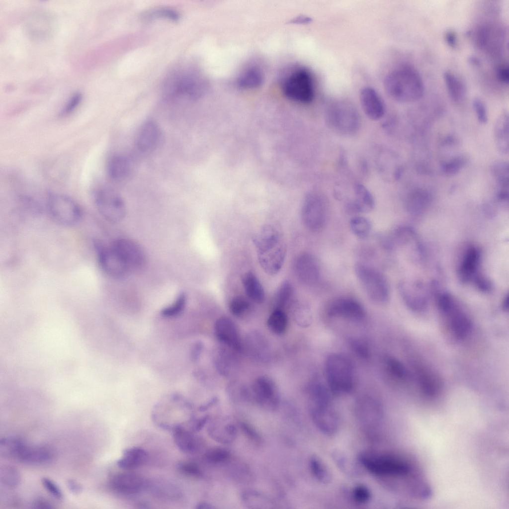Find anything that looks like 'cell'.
I'll use <instances>...</instances> for the list:
<instances>
[{
  "mask_svg": "<svg viewBox=\"0 0 509 509\" xmlns=\"http://www.w3.org/2000/svg\"><path fill=\"white\" fill-rule=\"evenodd\" d=\"M384 86L393 99L403 103L411 102L423 95L424 86L417 71L408 66L398 67L385 77Z\"/></svg>",
  "mask_w": 509,
  "mask_h": 509,
  "instance_id": "cell-1",
  "label": "cell"
},
{
  "mask_svg": "<svg viewBox=\"0 0 509 509\" xmlns=\"http://www.w3.org/2000/svg\"><path fill=\"white\" fill-rule=\"evenodd\" d=\"M325 119L330 129L344 136L355 134L361 125L357 109L352 102L345 99L330 102L325 110Z\"/></svg>",
  "mask_w": 509,
  "mask_h": 509,
  "instance_id": "cell-2",
  "label": "cell"
},
{
  "mask_svg": "<svg viewBox=\"0 0 509 509\" xmlns=\"http://www.w3.org/2000/svg\"><path fill=\"white\" fill-rule=\"evenodd\" d=\"M325 373L330 392L335 395L347 394L354 385L353 367L351 360L340 353H332L325 362Z\"/></svg>",
  "mask_w": 509,
  "mask_h": 509,
  "instance_id": "cell-3",
  "label": "cell"
},
{
  "mask_svg": "<svg viewBox=\"0 0 509 509\" xmlns=\"http://www.w3.org/2000/svg\"><path fill=\"white\" fill-rule=\"evenodd\" d=\"M281 88L288 99L299 103H310L315 97L313 78L305 68L299 67L288 73L282 81Z\"/></svg>",
  "mask_w": 509,
  "mask_h": 509,
  "instance_id": "cell-4",
  "label": "cell"
},
{
  "mask_svg": "<svg viewBox=\"0 0 509 509\" xmlns=\"http://www.w3.org/2000/svg\"><path fill=\"white\" fill-rule=\"evenodd\" d=\"M357 279L368 298L378 304H384L389 300L390 290L384 275L378 270L362 263L354 266Z\"/></svg>",
  "mask_w": 509,
  "mask_h": 509,
  "instance_id": "cell-5",
  "label": "cell"
},
{
  "mask_svg": "<svg viewBox=\"0 0 509 509\" xmlns=\"http://www.w3.org/2000/svg\"><path fill=\"white\" fill-rule=\"evenodd\" d=\"M46 205L51 218L62 226H74L82 219L81 207L75 200L66 195L50 194L47 197Z\"/></svg>",
  "mask_w": 509,
  "mask_h": 509,
  "instance_id": "cell-6",
  "label": "cell"
},
{
  "mask_svg": "<svg viewBox=\"0 0 509 509\" xmlns=\"http://www.w3.org/2000/svg\"><path fill=\"white\" fill-rule=\"evenodd\" d=\"M360 461L370 472L379 476H405L411 471L406 461L393 456L366 453L360 456Z\"/></svg>",
  "mask_w": 509,
  "mask_h": 509,
  "instance_id": "cell-7",
  "label": "cell"
},
{
  "mask_svg": "<svg viewBox=\"0 0 509 509\" xmlns=\"http://www.w3.org/2000/svg\"><path fill=\"white\" fill-rule=\"evenodd\" d=\"M328 214V205L324 196L319 192L311 191L303 201L301 216L305 227L310 231L317 232L324 227Z\"/></svg>",
  "mask_w": 509,
  "mask_h": 509,
  "instance_id": "cell-8",
  "label": "cell"
},
{
  "mask_svg": "<svg viewBox=\"0 0 509 509\" xmlns=\"http://www.w3.org/2000/svg\"><path fill=\"white\" fill-rule=\"evenodd\" d=\"M93 199L99 213L107 221L117 223L124 218L126 214L125 202L113 189L106 187L98 188L93 193Z\"/></svg>",
  "mask_w": 509,
  "mask_h": 509,
  "instance_id": "cell-9",
  "label": "cell"
},
{
  "mask_svg": "<svg viewBox=\"0 0 509 509\" xmlns=\"http://www.w3.org/2000/svg\"><path fill=\"white\" fill-rule=\"evenodd\" d=\"M129 273L140 270L145 263L144 251L136 242L127 239L114 241L110 245Z\"/></svg>",
  "mask_w": 509,
  "mask_h": 509,
  "instance_id": "cell-10",
  "label": "cell"
},
{
  "mask_svg": "<svg viewBox=\"0 0 509 509\" xmlns=\"http://www.w3.org/2000/svg\"><path fill=\"white\" fill-rule=\"evenodd\" d=\"M262 269L267 274L277 273L282 267L286 256V247L281 240L256 250Z\"/></svg>",
  "mask_w": 509,
  "mask_h": 509,
  "instance_id": "cell-11",
  "label": "cell"
},
{
  "mask_svg": "<svg viewBox=\"0 0 509 509\" xmlns=\"http://www.w3.org/2000/svg\"><path fill=\"white\" fill-rule=\"evenodd\" d=\"M94 246L99 265L107 275L119 279L124 278L130 273L110 246L107 247L99 243H94Z\"/></svg>",
  "mask_w": 509,
  "mask_h": 509,
  "instance_id": "cell-12",
  "label": "cell"
},
{
  "mask_svg": "<svg viewBox=\"0 0 509 509\" xmlns=\"http://www.w3.org/2000/svg\"><path fill=\"white\" fill-rule=\"evenodd\" d=\"M294 270L298 280L303 285L313 286L319 281L320 266L316 257L309 253L298 255L294 264Z\"/></svg>",
  "mask_w": 509,
  "mask_h": 509,
  "instance_id": "cell-13",
  "label": "cell"
},
{
  "mask_svg": "<svg viewBox=\"0 0 509 509\" xmlns=\"http://www.w3.org/2000/svg\"><path fill=\"white\" fill-rule=\"evenodd\" d=\"M327 315L330 317L341 318L355 322L364 319L366 313L363 306L356 300L350 297H340L329 305Z\"/></svg>",
  "mask_w": 509,
  "mask_h": 509,
  "instance_id": "cell-14",
  "label": "cell"
},
{
  "mask_svg": "<svg viewBox=\"0 0 509 509\" xmlns=\"http://www.w3.org/2000/svg\"><path fill=\"white\" fill-rule=\"evenodd\" d=\"M149 481L141 475L132 472H123L113 475L109 481L111 488L124 495H135L147 489Z\"/></svg>",
  "mask_w": 509,
  "mask_h": 509,
  "instance_id": "cell-15",
  "label": "cell"
},
{
  "mask_svg": "<svg viewBox=\"0 0 509 509\" xmlns=\"http://www.w3.org/2000/svg\"><path fill=\"white\" fill-rule=\"evenodd\" d=\"M310 414L315 424L322 432L329 435L337 432L339 420L331 403L311 406Z\"/></svg>",
  "mask_w": 509,
  "mask_h": 509,
  "instance_id": "cell-16",
  "label": "cell"
},
{
  "mask_svg": "<svg viewBox=\"0 0 509 509\" xmlns=\"http://www.w3.org/2000/svg\"><path fill=\"white\" fill-rule=\"evenodd\" d=\"M252 391L255 400L260 405L271 409L278 405L279 397L277 388L270 378L260 376L256 378L253 384Z\"/></svg>",
  "mask_w": 509,
  "mask_h": 509,
  "instance_id": "cell-17",
  "label": "cell"
},
{
  "mask_svg": "<svg viewBox=\"0 0 509 509\" xmlns=\"http://www.w3.org/2000/svg\"><path fill=\"white\" fill-rule=\"evenodd\" d=\"M214 331L217 339L234 350L242 348V339L237 326L230 318L222 317L216 321Z\"/></svg>",
  "mask_w": 509,
  "mask_h": 509,
  "instance_id": "cell-18",
  "label": "cell"
},
{
  "mask_svg": "<svg viewBox=\"0 0 509 509\" xmlns=\"http://www.w3.org/2000/svg\"><path fill=\"white\" fill-rule=\"evenodd\" d=\"M359 99L362 109L368 118L377 121L382 118L385 112V105L375 89L370 86L363 87Z\"/></svg>",
  "mask_w": 509,
  "mask_h": 509,
  "instance_id": "cell-19",
  "label": "cell"
},
{
  "mask_svg": "<svg viewBox=\"0 0 509 509\" xmlns=\"http://www.w3.org/2000/svg\"><path fill=\"white\" fill-rule=\"evenodd\" d=\"M161 138V131L159 125L154 120H148L142 126L137 135V149L143 153H150L158 146Z\"/></svg>",
  "mask_w": 509,
  "mask_h": 509,
  "instance_id": "cell-20",
  "label": "cell"
},
{
  "mask_svg": "<svg viewBox=\"0 0 509 509\" xmlns=\"http://www.w3.org/2000/svg\"><path fill=\"white\" fill-rule=\"evenodd\" d=\"M354 194V199L346 204V210L349 213H365L374 209V198L371 192L363 184L360 183L355 184Z\"/></svg>",
  "mask_w": 509,
  "mask_h": 509,
  "instance_id": "cell-21",
  "label": "cell"
},
{
  "mask_svg": "<svg viewBox=\"0 0 509 509\" xmlns=\"http://www.w3.org/2000/svg\"><path fill=\"white\" fill-rule=\"evenodd\" d=\"M54 455L53 451L49 446L30 445L25 443L17 460L27 463L43 464L50 462Z\"/></svg>",
  "mask_w": 509,
  "mask_h": 509,
  "instance_id": "cell-22",
  "label": "cell"
},
{
  "mask_svg": "<svg viewBox=\"0 0 509 509\" xmlns=\"http://www.w3.org/2000/svg\"><path fill=\"white\" fill-rule=\"evenodd\" d=\"M148 459V453L144 449L133 446L123 451L122 456L117 461V465L121 469L132 470L144 465Z\"/></svg>",
  "mask_w": 509,
  "mask_h": 509,
  "instance_id": "cell-23",
  "label": "cell"
},
{
  "mask_svg": "<svg viewBox=\"0 0 509 509\" xmlns=\"http://www.w3.org/2000/svg\"><path fill=\"white\" fill-rule=\"evenodd\" d=\"M171 430L174 443L181 451L193 453L197 450L198 440L192 431L181 425L175 426Z\"/></svg>",
  "mask_w": 509,
  "mask_h": 509,
  "instance_id": "cell-24",
  "label": "cell"
},
{
  "mask_svg": "<svg viewBox=\"0 0 509 509\" xmlns=\"http://www.w3.org/2000/svg\"><path fill=\"white\" fill-rule=\"evenodd\" d=\"M494 139L498 152L507 155L509 152V119L507 112L502 113L497 119L494 128Z\"/></svg>",
  "mask_w": 509,
  "mask_h": 509,
  "instance_id": "cell-25",
  "label": "cell"
},
{
  "mask_svg": "<svg viewBox=\"0 0 509 509\" xmlns=\"http://www.w3.org/2000/svg\"><path fill=\"white\" fill-rule=\"evenodd\" d=\"M158 498L169 501H176L182 497L178 487L165 480L149 482L147 489Z\"/></svg>",
  "mask_w": 509,
  "mask_h": 509,
  "instance_id": "cell-26",
  "label": "cell"
},
{
  "mask_svg": "<svg viewBox=\"0 0 509 509\" xmlns=\"http://www.w3.org/2000/svg\"><path fill=\"white\" fill-rule=\"evenodd\" d=\"M264 80L262 70L256 66H251L246 68L239 75L237 80L239 87L244 89H254L260 87Z\"/></svg>",
  "mask_w": 509,
  "mask_h": 509,
  "instance_id": "cell-27",
  "label": "cell"
},
{
  "mask_svg": "<svg viewBox=\"0 0 509 509\" xmlns=\"http://www.w3.org/2000/svg\"><path fill=\"white\" fill-rule=\"evenodd\" d=\"M432 200L431 193L426 189L418 188L413 190L406 200L407 209L413 213H419L428 207Z\"/></svg>",
  "mask_w": 509,
  "mask_h": 509,
  "instance_id": "cell-28",
  "label": "cell"
},
{
  "mask_svg": "<svg viewBox=\"0 0 509 509\" xmlns=\"http://www.w3.org/2000/svg\"><path fill=\"white\" fill-rule=\"evenodd\" d=\"M242 283L246 294L252 301L262 303L265 299L263 287L256 275L252 271H248L242 277Z\"/></svg>",
  "mask_w": 509,
  "mask_h": 509,
  "instance_id": "cell-29",
  "label": "cell"
},
{
  "mask_svg": "<svg viewBox=\"0 0 509 509\" xmlns=\"http://www.w3.org/2000/svg\"><path fill=\"white\" fill-rule=\"evenodd\" d=\"M107 173L112 179L119 181L125 179L130 172V164L126 157L115 155L111 157L107 163Z\"/></svg>",
  "mask_w": 509,
  "mask_h": 509,
  "instance_id": "cell-30",
  "label": "cell"
},
{
  "mask_svg": "<svg viewBox=\"0 0 509 509\" xmlns=\"http://www.w3.org/2000/svg\"><path fill=\"white\" fill-rule=\"evenodd\" d=\"M443 79L451 99L455 102H459L463 100L465 94V87L461 80L449 71L444 73Z\"/></svg>",
  "mask_w": 509,
  "mask_h": 509,
  "instance_id": "cell-31",
  "label": "cell"
},
{
  "mask_svg": "<svg viewBox=\"0 0 509 509\" xmlns=\"http://www.w3.org/2000/svg\"><path fill=\"white\" fill-rule=\"evenodd\" d=\"M25 441L13 436L3 437L0 440V454L5 458L16 460Z\"/></svg>",
  "mask_w": 509,
  "mask_h": 509,
  "instance_id": "cell-32",
  "label": "cell"
},
{
  "mask_svg": "<svg viewBox=\"0 0 509 509\" xmlns=\"http://www.w3.org/2000/svg\"><path fill=\"white\" fill-rule=\"evenodd\" d=\"M491 172L500 189H509V165L504 160L495 161L491 167Z\"/></svg>",
  "mask_w": 509,
  "mask_h": 509,
  "instance_id": "cell-33",
  "label": "cell"
},
{
  "mask_svg": "<svg viewBox=\"0 0 509 509\" xmlns=\"http://www.w3.org/2000/svg\"><path fill=\"white\" fill-rule=\"evenodd\" d=\"M267 324L272 332L276 335H282L287 328V316L283 310L274 309L269 315Z\"/></svg>",
  "mask_w": 509,
  "mask_h": 509,
  "instance_id": "cell-34",
  "label": "cell"
},
{
  "mask_svg": "<svg viewBox=\"0 0 509 509\" xmlns=\"http://www.w3.org/2000/svg\"><path fill=\"white\" fill-rule=\"evenodd\" d=\"M350 228L353 234L359 239L366 238L372 228L371 222L362 216H354L349 221Z\"/></svg>",
  "mask_w": 509,
  "mask_h": 509,
  "instance_id": "cell-35",
  "label": "cell"
},
{
  "mask_svg": "<svg viewBox=\"0 0 509 509\" xmlns=\"http://www.w3.org/2000/svg\"><path fill=\"white\" fill-rule=\"evenodd\" d=\"M467 162L464 155H458L446 161L440 165L441 172L445 176H452L458 173L466 165Z\"/></svg>",
  "mask_w": 509,
  "mask_h": 509,
  "instance_id": "cell-36",
  "label": "cell"
},
{
  "mask_svg": "<svg viewBox=\"0 0 509 509\" xmlns=\"http://www.w3.org/2000/svg\"><path fill=\"white\" fill-rule=\"evenodd\" d=\"M451 326L455 336L459 339H463L470 332L472 325L466 316L462 314H457L452 318Z\"/></svg>",
  "mask_w": 509,
  "mask_h": 509,
  "instance_id": "cell-37",
  "label": "cell"
},
{
  "mask_svg": "<svg viewBox=\"0 0 509 509\" xmlns=\"http://www.w3.org/2000/svg\"><path fill=\"white\" fill-rule=\"evenodd\" d=\"M20 480V474L15 467L9 465L1 467L0 481L4 486L15 488L19 485Z\"/></svg>",
  "mask_w": 509,
  "mask_h": 509,
  "instance_id": "cell-38",
  "label": "cell"
},
{
  "mask_svg": "<svg viewBox=\"0 0 509 509\" xmlns=\"http://www.w3.org/2000/svg\"><path fill=\"white\" fill-rule=\"evenodd\" d=\"M420 380L422 390L426 395L433 396L437 394L440 388V382L435 375L428 372L422 373Z\"/></svg>",
  "mask_w": 509,
  "mask_h": 509,
  "instance_id": "cell-39",
  "label": "cell"
},
{
  "mask_svg": "<svg viewBox=\"0 0 509 509\" xmlns=\"http://www.w3.org/2000/svg\"><path fill=\"white\" fill-rule=\"evenodd\" d=\"M293 293V287L288 281L282 283L274 299L275 309H282L289 302Z\"/></svg>",
  "mask_w": 509,
  "mask_h": 509,
  "instance_id": "cell-40",
  "label": "cell"
},
{
  "mask_svg": "<svg viewBox=\"0 0 509 509\" xmlns=\"http://www.w3.org/2000/svg\"><path fill=\"white\" fill-rule=\"evenodd\" d=\"M311 471L315 477L320 482L328 483L331 479L330 474L326 467L321 460L316 457H312L310 461Z\"/></svg>",
  "mask_w": 509,
  "mask_h": 509,
  "instance_id": "cell-41",
  "label": "cell"
},
{
  "mask_svg": "<svg viewBox=\"0 0 509 509\" xmlns=\"http://www.w3.org/2000/svg\"><path fill=\"white\" fill-rule=\"evenodd\" d=\"M479 253L474 248L468 250L461 268L464 278H468L475 271L479 259Z\"/></svg>",
  "mask_w": 509,
  "mask_h": 509,
  "instance_id": "cell-42",
  "label": "cell"
},
{
  "mask_svg": "<svg viewBox=\"0 0 509 509\" xmlns=\"http://www.w3.org/2000/svg\"><path fill=\"white\" fill-rule=\"evenodd\" d=\"M186 303V295L184 293H181L173 303L162 310L161 314L165 317H176L184 310Z\"/></svg>",
  "mask_w": 509,
  "mask_h": 509,
  "instance_id": "cell-43",
  "label": "cell"
},
{
  "mask_svg": "<svg viewBox=\"0 0 509 509\" xmlns=\"http://www.w3.org/2000/svg\"><path fill=\"white\" fill-rule=\"evenodd\" d=\"M385 368L389 374L398 379H404L407 375L404 366L398 360L390 356L384 358Z\"/></svg>",
  "mask_w": 509,
  "mask_h": 509,
  "instance_id": "cell-44",
  "label": "cell"
},
{
  "mask_svg": "<svg viewBox=\"0 0 509 509\" xmlns=\"http://www.w3.org/2000/svg\"><path fill=\"white\" fill-rule=\"evenodd\" d=\"M250 303L244 297L238 296L230 301L229 309L231 313L236 317L243 316L249 309Z\"/></svg>",
  "mask_w": 509,
  "mask_h": 509,
  "instance_id": "cell-45",
  "label": "cell"
},
{
  "mask_svg": "<svg viewBox=\"0 0 509 509\" xmlns=\"http://www.w3.org/2000/svg\"><path fill=\"white\" fill-rule=\"evenodd\" d=\"M177 468L180 473L187 477L200 478L203 476L199 467L190 461H181L178 463Z\"/></svg>",
  "mask_w": 509,
  "mask_h": 509,
  "instance_id": "cell-46",
  "label": "cell"
},
{
  "mask_svg": "<svg viewBox=\"0 0 509 509\" xmlns=\"http://www.w3.org/2000/svg\"><path fill=\"white\" fill-rule=\"evenodd\" d=\"M294 319L300 326L304 328L309 327L312 321L310 310L305 306L298 307L294 312Z\"/></svg>",
  "mask_w": 509,
  "mask_h": 509,
  "instance_id": "cell-47",
  "label": "cell"
},
{
  "mask_svg": "<svg viewBox=\"0 0 509 509\" xmlns=\"http://www.w3.org/2000/svg\"><path fill=\"white\" fill-rule=\"evenodd\" d=\"M230 453L226 449L215 448L208 450L204 454V459L208 462L217 463L226 460Z\"/></svg>",
  "mask_w": 509,
  "mask_h": 509,
  "instance_id": "cell-48",
  "label": "cell"
},
{
  "mask_svg": "<svg viewBox=\"0 0 509 509\" xmlns=\"http://www.w3.org/2000/svg\"><path fill=\"white\" fill-rule=\"evenodd\" d=\"M349 345L352 351L359 357L367 359L370 356L369 347L364 341L359 339H351L349 341Z\"/></svg>",
  "mask_w": 509,
  "mask_h": 509,
  "instance_id": "cell-49",
  "label": "cell"
},
{
  "mask_svg": "<svg viewBox=\"0 0 509 509\" xmlns=\"http://www.w3.org/2000/svg\"><path fill=\"white\" fill-rule=\"evenodd\" d=\"M473 107L478 121L481 124H486L488 120V112L484 102L479 98L473 100Z\"/></svg>",
  "mask_w": 509,
  "mask_h": 509,
  "instance_id": "cell-50",
  "label": "cell"
},
{
  "mask_svg": "<svg viewBox=\"0 0 509 509\" xmlns=\"http://www.w3.org/2000/svg\"><path fill=\"white\" fill-rule=\"evenodd\" d=\"M41 483L44 488L55 499L59 501L63 500L64 496L59 487L49 478L43 477L41 479Z\"/></svg>",
  "mask_w": 509,
  "mask_h": 509,
  "instance_id": "cell-51",
  "label": "cell"
},
{
  "mask_svg": "<svg viewBox=\"0 0 509 509\" xmlns=\"http://www.w3.org/2000/svg\"><path fill=\"white\" fill-rule=\"evenodd\" d=\"M352 497L356 502L364 504L369 501L370 498V493L365 486L358 485L354 487L352 491Z\"/></svg>",
  "mask_w": 509,
  "mask_h": 509,
  "instance_id": "cell-52",
  "label": "cell"
},
{
  "mask_svg": "<svg viewBox=\"0 0 509 509\" xmlns=\"http://www.w3.org/2000/svg\"><path fill=\"white\" fill-rule=\"evenodd\" d=\"M82 96L80 94H75L70 99L61 112V115L66 116L71 113L80 103Z\"/></svg>",
  "mask_w": 509,
  "mask_h": 509,
  "instance_id": "cell-53",
  "label": "cell"
},
{
  "mask_svg": "<svg viewBox=\"0 0 509 509\" xmlns=\"http://www.w3.org/2000/svg\"><path fill=\"white\" fill-rule=\"evenodd\" d=\"M208 419V416H205L199 419H195L194 417L186 424L189 426V428L188 429L193 432L199 431L206 424Z\"/></svg>",
  "mask_w": 509,
  "mask_h": 509,
  "instance_id": "cell-54",
  "label": "cell"
},
{
  "mask_svg": "<svg viewBox=\"0 0 509 509\" xmlns=\"http://www.w3.org/2000/svg\"><path fill=\"white\" fill-rule=\"evenodd\" d=\"M498 79L502 83L508 84L509 81V69L508 65H502L497 70Z\"/></svg>",
  "mask_w": 509,
  "mask_h": 509,
  "instance_id": "cell-55",
  "label": "cell"
},
{
  "mask_svg": "<svg viewBox=\"0 0 509 509\" xmlns=\"http://www.w3.org/2000/svg\"><path fill=\"white\" fill-rule=\"evenodd\" d=\"M438 303L440 309L445 312H448L452 309V301L451 298L447 295L441 296Z\"/></svg>",
  "mask_w": 509,
  "mask_h": 509,
  "instance_id": "cell-56",
  "label": "cell"
},
{
  "mask_svg": "<svg viewBox=\"0 0 509 509\" xmlns=\"http://www.w3.org/2000/svg\"><path fill=\"white\" fill-rule=\"evenodd\" d=\"M241 426L244 432L251 439L255 441H258L259 440V437L257 432L249 425L245 423H242Z\"/></svg>",
  "mask_w": 509,
  "mask_h": 509,
  "instance_id": "cell-57",
  "label": "cell"
},
{
  "mask_svg": "<svg viewBox=\"0 0 509 509\" xmlns=\"http://www.w3.org/2000/svg\"><path fill=\"white\" fill-rule=\"evenodd\" d=\"M444 39L446 43L451 47L456 46L457 39L456 33L451 30L446 31L444 34Z\"/></svg>",
  "mask_w": 509,
  "mask_h": 509,
  "instance_id": "cell-58",
  "label": "cell"
},
{
  "mask_svg": "<svg viewBox=\"0 0 509 509\" xmlns=\"http://www.w3.org/2000/svg\"><path fill=\"white\" fill-rule=\"evenodd\" d=\"M67 486L70 491L76 495L81 493L83 490L82 485L73 479L68 480Z\"/></svg>",
  "mask_w": 509,
  "mask_h": 509,
  "instance_id": "cell-59",
  "label": "cell"
},
{
  "mask_svg": "<svg viewBox=\"0 0 509 509\" xmlns=\"http://www.w3.org/2000/svg\"><path fill=\"white\" fill-rule=\"evenodd\" d=\"M33 505L34 508L36 509H50L53 508L48 502L43 499H38L35 500Z\"/></svg>",
  "mask_w": 509,
  "mask_h": 509,
  "instance_id": "cell-60",
  "label": "cell"
},
{
  "mask_svg": "<svg viewBox=\"0 0 509 509\" xmlns=\"http://www.w3.org/2000/svg\"><path fill=\"white\" fill-rule=\"evenodd\" d=\"M195 508L197 509H211L215 508V507L208 503L201 502L197 504Z\"/></svg>",
  "mask_w": 509,
  "mask_h": 509,
  "instance_id": "cell-61",
  "label": "cell"
},
{
  "mask_svg": "<svg viewBox=\"0 0 509 509\" xmlns=\"http://www.w3.org/2000/svg\"><path fill=\"white\" fill-rule=\"evenodd\" d=\"M311 21V19L308 17L300 16L294 19L293 22L299 23H307Z\"/></svg>",
  "mask_w": 509,
  "mask_h": 509,
  "instance_id": "cell-62",
  "label": "cell"
},
{
  "mask_svg": "<svg viewBox=\"0 0 509 509\" xmlns=\"http://www.w3.org/2000/svg\"><path fill=\"white\" fill-rule=\"evenodd\" d=\"M469 62L470 63L478 66L480 64V61L476 57H471L469 58Z\"/></svg>",
  "mask_w": 509,
  "mask_h": 509,
  "instance_id": "cell-63",
  "label": "cell"
}]
</instances>
